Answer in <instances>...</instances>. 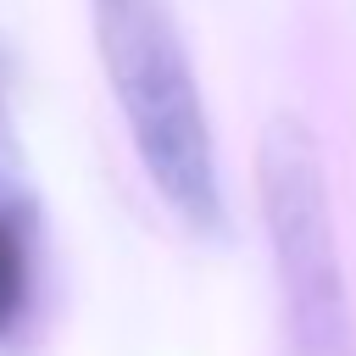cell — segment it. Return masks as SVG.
<instances>
[{
    "label": "cell",
    "instance_id": "1",
    "mask_svg": "<svg viewBox=\"0 0 356 356\" xmlns=\"http://www.w3.org/2000/svg\"><path fill=\"white\" fill-rule=\"evenodd\" d=\"M100 67L122 106L145 178L189 234H222V167L211 117L167 0H89Z\"/></svg>",
    "mask_w": 356,
    "mask_h": 356
},
{
    "label": "cell",
    "instance_id": "2",
    "mask_svg": "<svg viewBox=\"0 0 356 356\" xmlns=\"http://www.w3.org/2000/svg\"><path fill=\"white\" fill-rule=\"evenodd\" d=\"M256 200L273 245L289 356H356V317L334 245L328 172L300 117H273L256 145Z\"/></svg>",
    "mask_w": 356,
    "mask_h": 356
},
{
    "label": "cell",
    "instance_id": "3",
    "mask_svg": "<svg viewBox=\"0 0 356 356\" xmlns=\"http://www.w3.org/2000/svg\"><path fill=\"white\" fill-rule=\"evenodd\" d=\"M33 312V222L22 195H0V345L22 334Z\"/></svg>",
    "mask_w": 356,
    "mask_h": 356
},
{
    "label": "cell",
    "instance_id": "4",
    "mask_svg": "<svg viewBox=\"0 0 356 356\" xmlns=\"http://www.w3.org/2000/svg\"><path fill=\"white\" fill-rule=\"evenodd\" d=\"M0 195H22V150H17V134H11L6 100H0Z\"/></svg>",
    "mask_w": 356,
    "mask_h": 356
}]
</instances>
